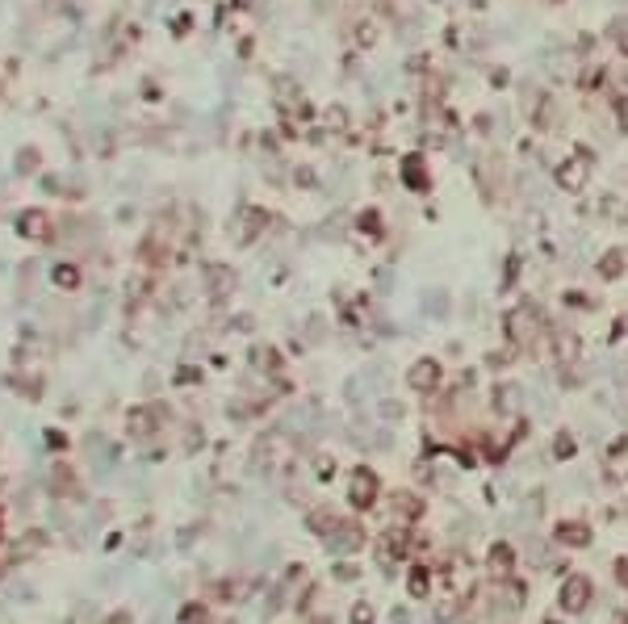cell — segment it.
I'll return each mask as SVG.
<instances>
[{
	"label": "cell",
	"instance_id": "6da1fadb",
	"mask_svg": "<svg viewBox=\"0 0 628 624\" xmlns=\"http://www.w3.org/2000/svg\"><path fill=\"white\" fill-rule=\"evenodd\" d=\"M586 599H590V582H586L583 574L566 579V586H561V608H566V612H583Z\"/></svg>",
	"mask_w": 628,
	"mask_h": 624
},
{
	"label": "cell",
	"instance_id": "7a4b0ae2",
	"mask_svg": "<svg viewBox=\"0 0 628 624\" xmlns=\"http://www.w3.org/2000/svg\"><path fill=\"white\" fill-rule=\"evenodd\" d=\"M373 494H377V478H373L369 469H357V474H352V503H357V507H369Z\"/></svg>",
	"mask_w": 628,
	"mask_h": 624
},
{
	"label": "cell",
	"instance_id": "3957f363",
	"mask_svg": "<svg viewBox=\"0 0 628 624\" xmlns=\"http://www.w3.org/2000/svg\"><path fill=\"white\" fill-rule=\"evenodd\" d=\"M436 381H440V364H436V360H419V364L410 369V386H415V390H432Z\"/></svg>",
	"mask_w": 628,
	"mask_h": 624
},
{
	"label": "cell",
	"instance_id": "277c9868",
	"mask_svg": "<svg viewBox=\"0 0 628 624\" xmlns=\"http://www.w3.org/2000/svg\"><path fill=\"white\" fill-rule=\"evenodd\" d=\"M507 327L515 331V340H524V344H528V340H532V331H537V314L524 306V311H515L511 318H507Z\"/></svg>",
	"mask_w": 628,
	"mask_h": 624
},
{
	"label": "cell",
	"instance_id": "5b68a950",
	"mask_svg": "<svg viewBox=\"0 0 628 624\" xmlns=\"http://www.w3.org/2000/svg\"><path fill=\"white\" fill-rule=\"evenodd\" d=\"M583 180H586V168L578 160H566V164L557 168V184H561V189H583Z\"/></svg>",
	"mask_w": 628,
	"mask_h": 624
},
{
	"label": "cell",
	"instance_id": "8992f818",
	"mask_svg": "<svg viewBox=\"0 0 628 624\" xmlns=\"http://www.w3.org/2000/svg\"><path fill=\"white\" fill-rule=\"evenodd\" d=\"M553 352H557V360H574L578 357V335L574 331H557L553 335Z\"/></svg>",
	"mask_w": 628,
	"mask_h": 624
},
{
	"label": "cell",
	"instance_id": "52a82bcc",
	"mask_svg": "<svg viewBox=\"0 0 628 624\" xmlns=\"http://www.w3.org/2000/svg\"><path fill=\"white\" fill-rule=\"evenodd\" d=\"M599 272H603V277H620V272H624V256H620V252H607V256L599 260Z\"/></svg>",
	"mask_w": 628,
	"mask_h": 624
},
{
	"label": "cell",
	"instance_id": "ba28073f",
	"mask_svg": "<svg viewBox=\"0 0 628 624\" xmlns=\"http://www.w3.org/2000/svg\"><path fill=\"white\" fill-rule=\"evenodd\" d=\"M406 180H410V184H423V164H419V160H406Z\"/></svg>",
	"mask_w": 628,
	"mask_h": 624
},
{
	"label": "cell",
	"instance_id": "9c48e42d",
	"mask_svg": "<svg viewBox=\"0 0 628 624\" xmlns=\"http://www.w3.org/2000/svg\"><path fill=\"white\" fill-rule=\"evenodd\" d=\"M561 533H566V540H570V545H583V540H586L583 528H574V524H570V528H561Z\"/></svg>",
	"mask_w": 628,
	"mask_h": 624
},
{
	"label": "cell",
	"instance_id": "30bf717a",
	"mask_svg": "<svg viewBox=\"0 0 628 624\" xmlns=\"http://www.w3.org/2000/svg\"><path fill=\"white\" fill-rule=\"evenodd\" d=\"M612 34H616V38H620V43H628V17H620V21H616V26H612Z\"/></svg>",
	"mask_w": 628,
	"mask_h": 624
}]
</instances>
